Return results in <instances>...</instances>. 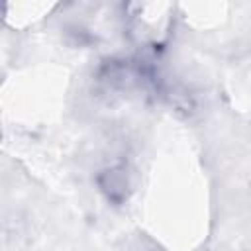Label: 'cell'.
<instances>
[{
    "mask_svg": "<svg viewBox=\"0 0 251 251\" xmlns=\"http://www.w3.org/2000/svg\"><path fill=\"white\" fill-rule=\"evenodd\" d=\"M94 184L102 198L112 206H124L129 196L133 194V173L126 163H114L108 167H102L96 176Z\"/></svg>",
    "mask_w": 251,
    "mask_h": 251,
    "instance_id": "6da1fadb",
    "label": "cell"
},
{
    "mask_svg": "<svg viewBox=\"0 0 251 251\" xmlns=\"http://www.w3.org/2000/svg\"><path fill=\"white\" fill-rule=\"evenodd\" d=\"M100 80L114 88H126L135 78V69L127 65V61L122 59H108L100 67Z\"/></svg>",
    "mask_w": 251,
    "mask_h": 251,
    "instance_id": "7a4b0ae2",
    "label": "cell"
}]
</instances>
